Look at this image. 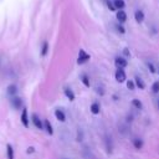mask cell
Instances as JSON below:
<instances>
[{"mask_svg": "<svg viewBox=\"0 0 159 159\" xmlns=\"http://www.w3.org/2000/svg\"><path fill=\"white\" fill-rule=\"evenodd\" d=\"M114 78L116 81H117L118 83H123L127 81V75H126V72L123 68H117L114 72Z\"/></svg>", "mask_w": 159, "mask_h": 159, "instance_id": "cell-1", "label": "cell"}, {"mask_svg": "<svg viewBox=\"0 0 159 159\" xmlns=\"http://www.w3.org/2000/svg\"><path fill=\"white\" fill-rule=\"evenodd\" d=\"M91 59V56L87 54L86 51H84L83 49H81L80 50V52H78V57H77V63L78 65H83V63H86L88 60Z\"/></svg>", "mask_w": 159, "mask_h": 159, "instance_id": "cell-2", "label": "cell"}, {"mask_svg": "<svg viewBox=\"0 0 159 159\" xmlns=\"http://www.w3.org/2000/svg\"><path fill=\"white\" fill-rule=\"evenodd\" d=\"M114 65L117 68H126L128 66V61H127V59L123 56H117L114 59Z\"/></svg>", "mask_w": 159, "mask_h": 159, "instance_id": "cell-3", "label": "cell"}, {"mask_svg": "<svg viewBox=\"0 0 159 159\" xmlns=\"http://www.w3.org/2000/svg\"><path fill=\"white\" fill-rule=\"evenodd\" d=\"M116 19H117V23L124 24L127 21V13L124 10H117V11H116Z\"/></svg>", "mask_w": 159, "mask_h": 159, "instance_id": "cell-4", "label": "cell"}, {"mask_svg": "<svg viewBox=\"0 0 159 159\" xmlns=\"http://www.w3.org/2000/svg\"><path fill=\"white\" fill-rule=\"evenodd\" d=\"M145 19V15H144V11L141 9L135 10L134 11V20L137 21V24H143V21Z\"/></svg>", "mask_w": 159, "mask_h": 159, "instance_id": "cell-5", "label": "cell"}, {"mask_svg": "<svg viewBox=\"0 0 159 159\" xmlns=\"http://www.w3.org/2000/svg\"><path fill=\"white\" fill-rule=\"evenodd\" d=\"M10 103H11V106H13L15 110H20L21 107H23V101H21V98L17 97V96L11 97V100H10Z\"/></svg>", "mask_w": 159, "mask_h": 159, "instance_id": "cell-6", "label": "cell"}, {"mask_svg": "<svg viewBox=\"0 0 159 159\" xmlns=\"http://www.w3.org/2000/svg\"><path fill=\"white\" fill-rule=\"evenodd\" d=\"M33 123H34V126L36 127L37 129H44V123H42V121L40 119V117L37 114H33Z\"/></svg>", "mask_w": 159, "mask_h": 159, "instance_id": "cell-7", "label": "cell"}, {"mask_svg": "<svg viewBox=\"0 0 159 159\" xmlns=\"http://www.w3.org/2000/svg\"><path fill=\"white\" fill-rule=\"evenodd\" d=\"M21 123L25 128L29 127V116H27V110L26 108H23V112H21Z\"/></svg>", "mask_w": 159, "mask_h": 159, "instance_id": "cell-8", "label": "cell"}, {"mask_svg": "<svg viewBox=\"0 0 159 159\" xmlns=\"http://www.w3.org/2000/svg\"><path fill=\"white\" fill-rule=\"evenodd\" d=\"M63 93H65V96L67 97L68 101H71V102H72V101H75V97H76V96H75V93H73V91H72L71 88L66 87L65 90H63Z\"/></svg>", "mask_w": 159, "mask_h": 159, "instance_id": "cell-9", "label": "cell"}, {"mask_svg": "<svg viewBox=\"0 0 159 159\" xmlns=\"http://www.w3.org/2000/svg\"><path fill=\"white\" fill-rule=\"evenodd\" d=\"M134 83H135V87H138L139 90H144L145 88V83H144V81L139 76H135L134 77Z\"/></svg>", "mask_w": 159, "mask_h": 159, "instance_id": "cell-10", "label": "cell"}, {"mask_svg": "<svg viewBox=\"0 0 159 159\" xmlns=\"http://www.w3.org/2000/svg\"><path fill=\"white\" fill-rule=\"evenodd\" d=\"M55 117L60 122H65L66 121V116H65V113H63L61 110H56L55 111Z\"/></svg>", "mask_w": 159, "mask_h": 159, "instance_id": "cell-11", "label": "cell"}, {"mask_svg": "<svg viewBox=\"0 0 159 159\" xmlns=\"http://www.w3.org/2000/svg\"><path fill=\"white\" fill-rule=\"evenodd\" d=\"M91 112L93 113V114H100V111H101V106H100V103L98 102H93L92 104H91Z\"/></svg>", "mask_w": 159, "mask_h": 159, "instance_id": "cell-12", "label": "cell"}, {"mask_svg": "<svg viewBox=\"0 0 159 159\" xmlns=\"http://www.w3.org/2000/svg\"><path fill=\"white\" fill-rule=\"evenodd\" d=\"M112 2H113V4H114V6H116L117 10H123L126 8V2H124V0H112Z\"/></svg>", "mask_w": 159, "mask_h": 159, "instance_id": "cell-13", "label": "cell"}, {"mask_svg": "<svg viewBox=\"0 0 159 159\" xmlns=\"http://www.w3.org/2000/svg\"><path fill=\"white\" fill-rule=\"evenodd\" d=\"M132 143H133V147L135 148V149H138V151L143 148V139H141V138H134L132 141Z\"/></svg>", "mask_w": 159, "mask_h": 159, "instance_id": "cell-14", "label": "cell"}, {"mask_svg": "<svg viewBox=\"0 0 159 159\" xmlns=\"http://www.w3.org/2000/svg\"><path fill=\"white\" fill-rule=\"evenodd\" d=\"M6 92H8V94L9 96H16V93H17V87L15 86V84H10V86L8 87V90H6Z\"/></svg>", "mask_w": 159, "mask_h": 159, "instance_id": "cell-15", "label": "cell"}, {"mask_svg": "<svg viewBox=\"0 0 159 159\" xmlns=\"http://www.w3.org/2000/svg\"><path fill=\"white\" fill-rule=\"evenodd\" d=\"M44 128L46 129V132H47L50 135H52V134H54V128H52V126H51L50 121L45 119V122H44Z\"/></svg>", "mask_w": 159, "mask_h": 159, "instance_id": "cell-16", "label": "cell"}, {"mask_svg": "<svg viewBox=\"0 0 159 159\" xmlns=\"http://www.w3.org/2000/svg\"><path fill=\"white\" fill-rule=\"evenodd\" d=\"M106 149H107V152L111 154L112 151H113V144H112V139L111 137L108 138V137H106Z\"/></svg>", "mask_w": 159, "mask_h": 159, "instance_id": "cell-17", "label": "cell"}, {"mask_svg": "<svg viewBox=\"0 0 159 159\" xmlns=\"http://www.w3.org/2000/svg\"><path fill=\"white\" fill-rule=\"evenodd\" d=\"M114 29H116V31H117L118 34H121V35H124V34H126V27H124L121 23L114 24Z\"/></svg>", "mask_w": 159, "mask_h": 159, "instance_id": "cell-18", "label": "cell"}, {"mask_svg": "<svg viewBox=\"0 0 159 159\" xmlns=\"http://www.w3.org/2000/svg\"><path fill=\"white\" fill-rule=\"evenodd\" d=\"M81 81H82V83H83L84 87H90V86H91V83H90V77L86 75V73H82V75H81Z\"/></svg>", "mask_w": 159, "mask_h": 159, "instance_id": "cell-19", "label": "cell"}, {"mask_svg": "<svg viewBox=\"0 0 159 159\" xmlns=\"http://www.w3.org/2000/svg\"><path fill=\"white\" fill-rule=\"evenodd\" d=\"M49 52V42L44 41L42 42V47H41V56H46Z\"/></svg>", "mask_w": 159, "mask_h": 159, "instance_id": "cell-20", "label": "cell"}, {"mask_svg": "<svg viewBox=\"0 0 159 159\" xmlns=\"http://www.w3.org/2000/svg\"><path fill=\"white\" fill-rule=\"evenodd\" d=\"M132 106H133L135 110H142V108H143V103H142L138 98H134V100L132 101Z\"/></svg>", "mask_w": 159, "mask_h": 159, "instance_id": "cell-21", "label": "cell"}, {"mask_svg": "<svg viewBox=\"0 0 159 159\" xmlns=\"http://www.w3.org/2000/svg\"><path fill=\"white\" fill-rule=\"evenodd\" d=\"M6 154H8V159H14V149L10 144L6 145Z\"/></svg>", "mask_w": 159, "mask_h": 159, "instance_id": "cell-22", "label": "cell"}, {"mask_svg": "<svg viewBox=\"0 0 159 159\" xmlns=\"http://www.w3.org/2000/svg\"><path fill=\"white\" fill-rule=\"evenodd\" d=\"M126 84H127V88H128V90H131V91H134V90H135L134 80H128V81H126Z\"/></svg>", "mask_w": 159, "mask_h": 159, "instance_id": "cell-23", "label": "cell"}, {"mask_svg": "<svg viewBox=\"0 0 159 159\" xmlns=\"http://www.w3.org/2000/svg\"><path fill=\"white\" fill-rule=\"evenodd\" d=\"M106 5H107V8L110 9V11H117V9H116L112 0H106Z\"/></svg>", "mask_w": 159, "mask_h": 159, "instance_id": "cell-24", "label": "cell"}, {"mask_svg": "<svg viewBox=\"0 0 159 159\" xmlns=\"http://www.w3.org/2000/svg\"><path fill=\"white\" fill-rule=\"evenodd\" d=\"M152 92L153 93H159V81H155L154 83H153V86H152Z\"/></svg>", "mask_w": 159, "mask_h": 159, "instance_id": "cell-25", "label": "cell"}, {"mask_svg": "<svg viewBox=\"0 0 159 159\" xmlns=\"http://www.w3.org/2000/svg\"><path fill=\"white\" fill-rule=\"evenodd\" d=\"M147 67L149 68V71H151V73H155L157 72V68L154 67V65L152 62H147Z\"/></svg>", "mask_w": 159, "mask_h": 159, "instance_id": "cell-26", "label": "cell"}, {"mask_svg": "<svg viewBox=\"0 0 159 159\" xmlns=\"http://www.w3.org/2000/svg\"><path fill=\"white\" fill-rule=\"evenodd\" d=\"M123 57H126V59H129L131 57V51H129L128 47H124L123 49Z\"/></svg>", "mask_w": 159, "mask_h": 159, "instance_id": "cell-27", "label": "cell"}, {"mask_svg": "<svg viewBox=\"0 0 159 159\" xmlns=\"http://www.w3.org/2000/svg\"><path fill=\"white\" fill-rule=\"evenodd\" d=\"M96 93L100 94V96H103L104 94V87L103 86H97L96 87Z\"/></svg>", "mask_w": 159, "mask_h": 159, "instance_id": "cell-28", "label": "cell"}, {"mask_svg": "<svg viewBox=\"0 0 159 159\" xmlns=\"http://www.w3.org/2000/svg\"><path fill=\"white\" fill-rule=\"evenodd\" d=\"M82 141H83V132H82V129L78 128V131H77V142H82Z\"/></svg>", "mask_w": 159, "mask_h": 159, "instance_id": "cell-29", "label": "cell"}, {"mask_svg": "<svg viewBox=\"0 0 159 159\" xmlns=\"http://www.w3.org/2000/svg\"><path fill=\"white\" fill-rule=\"evenodd\" d=\"M83 157L86 158V159H96V158H94V155H93L91 152H88L87 154H86V153H83Z\"/></svg>", "mask_w": 159, "mask_h": 159, "instance_id": "cell-30", "label": "cell"}, {"mask_svg": "<svg viewBox=\"0 0 159 159\" xmlns=\"http://www.w3.org/2000/svg\"><path fill=\"white\" fill-rule=\"evenodd\" d=\"M26 152H27V154H33V153L35 152V148H34V147H29Z\"/></svg>", "mask_w": 159, "mask_h": 159, "instance_id": "cell-31", "label": "cell"}, {"mask_svg": "<svg viewBox=\"0 0 159 159\" xmlns=\"http://www.w3.org/2000/svg\"><path fill=\"white\" fill-rule=\"evenodd\" d=\"M113 100L114 101H118V96H117V94H113Z\"/></svg>", "mask_w": 159, "mask_h": 159, "instance_id": "cell-32", "label": "cell"}, {"mask_svg": "<svg viewBox=\"0 0 159 159\" xmlns=\"http://www.w3.org/2000/svg\"><path fill=\"white\" fill-rule=\"evenodd\" d=\"M157 104H158V110H159V98H158V102H157Z\"/></svg>", "mask_w": 159, "mask_h": 159, "instance_id": "cell-33", "label": "cell"}, {"mask_svg": "<svg viewBox=\"0 0 159 159\" xmlns=\"http://www.w3.org/2000/svg\"><path fill=\"white\" fill-rule=\"evenodd\" d=\"M158 72H159V67H158Z\"/></svg>", "mask_w": 159, "mask_h": 159, "instance_id": "cell-34", "label": "cell"}]
</instances>
